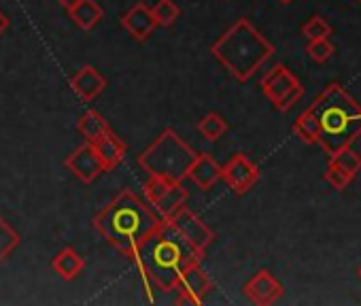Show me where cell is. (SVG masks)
Instances as JSON below:
<instances>
[{
  "instance_id": "2e32d148",
  "label": "cell",
  "mask_w": 361,
  "mask_h": 306,
  "mask_svg": "<svg viewBox=\"0 0 361 306\" xmlns=\"http://www.w3.org/2000/svg\"><path fill=\"white\" fill-rule=\"evenodd\" d=\"M98 156L104 164L106 171H113L115 166H119L126 158V145L113 134V132H106L104 136H100L96 142H94Z\"/></svg>"
},
{
  "instance_id": "d6986e66",
  "label": "cell",
  "mask_w": 361,
  "mask_h": 306,
  "mask_svg": "<svg viewBox=\"0 0 361 306\" xmlns=\"http://www.w3.org/2000/svg\"><path fill=\"white\" fill-rule=\"evenodd\" d=\"M83 266H85V262H83V257L75 251V249H62L56 257H54V262H51V268L64 279V281H73L81 270H83Z\"/></svg>"
},
{
  "instance_id": "4dcf8cb0",
  "label": "cell",
  "mask_w": 361,
  "mask_h": 306,
  "mask_svg": "<svg viewBox=\"0 0 361 306\" xmlns=\"http://www.w3.org/2000/svg\"><path fill=\"white\" fill-rule=\"evenodd\" d=\"M279 3H283V5H289V3H293V0H279Z\"/></svg>"
},
{
  "instance_id": "f546056e",
  "label": "cell",
  "mask_w": 361,
  "mask_h": 306,
  "mask_svg": "<svg viewBox=\"0 0 361 306\" xmlns=\"http://www.w3.org/2000/svg\"><path fill=\"white\" fill-rule=\"evenodd\" d=\"M58 3H60V5H62V7H64L66 11H71V9H73V7H75L77 3H79V0H58Z\"/></svg>"
},
{
  "instance_id": "ac0fdd59",
  "label": "cell",
  "mask_w": 361,
  "mask_h": 306,
  "mask_svg": "<svg viewBox=\"0 0 361 306\" xmlns=\"http://www.w3.org/2000/svg\"><path fill=\"white\" fill-rule=\"evenodd\" d=\"M68 16L81 30H92L98 26V22L102 20L104 13L94 0H79V3L68 11Z\"/></svg>"
},
{
  "instance_id": "9c48e42d",
  "label": "cell",
  "mask_w": 361,
  "mask_h": 306,
  "mask_svg": "<svg viewBox=\"0 0 361 306\" xmlns=\"http://www.w3.org/2000/svg\"><path fill=\"white\" fill-rule=\"evenodd\" d=\"M64 166L79 179V181H83V183H92V181H96L102 173H106V169H104V164H102V160H100V156H98V151H96V147H94V142H83V145H79L71 156L64 160Z\"/></svg>"
},
{
  "instance_id": "83f0119b",
  "label": "cell",
  "mask_w": 361,
  "mask_h": 306,
  "mask_svg": "<svg viewBox=\"0 0 361 306\" xmlns=\"http://www.w3.org/2000/svg\"><path fill=\"white\" fill-rule=\"evenodd\" d=\"M323 179L334 188V190H338V192H342L353 179L340 169V166H336V164H331V162H327V169H325V175H323Z\"/></svg>"
},
{
  "instance_id": "ba28073f",
  "label": "cell",
  "mask_w": 361,
  "mask_h": 306,
  "mask_svg": "<svg viewBox=\"0 0 361 306\" xmlns=\"http://www.w3.org/2000/svg\"><path fill=\"white\" fill-rule=\"evenodd\" d=\"M221 179L236 196H243L259 181V169L245 153H234L226 166H221Z\"/></svg>"
},
{
  "instance_id": "d4e9b609",
  "label": "cell",
  "mask_w": 361,
  "mask_h": 306,
  "mask_svg": "<svg viewBox=\"0 0 361 306\" xmlns=\"http://www.w3.org/2000/svg\"><path fill=\"white\" fill-rule=\"evenodd\" d=\"M306 54H308V58L312 62L323 64L334 56V45H331L329 39H314V41L306 43Z\"/></svg>"
},
{
  "instance_id": "4316f807",
  "label": "cell",
  "mask_w": 361,
  "mask_h": 306,
  "mask_svg": "<svg viewBox=\"0 0 361 306\" xmlns=\"http://www.w3.org/2000/svg\"><path fill=\"white\" fill-rule=\"evenodd\" d=\"M170 183H174V181H168L164 177H149L147 183H145V188H142V194H145L147 204L153 207L161 198V194L170 188Z\"/></svg>"
},
{
  "instance_id": "4fadbf2b",
  "label": "cell",
  "mask_w": 361,
  "mask_h": 306,
  "mask_svg": "<svg viewBox=\"0 0 361 306\" xmlns=\"http://www.w3.org/2000/svg\"><path fill=\"white\" fill-rule=\"evenodd\" d=\"M188 179H192L200 190H213L217 181H221V166L211 153H196V158L188 171Z\"/></svg>"
},
{
  "instance_id": "9a60e30c",
  "label": "cell",
  "mask_w": 361,
  "mask_h": 306,
  "mask_svg": "<svg viewBox=\"0 0 361 306\" xmlns=\"http://www.w3.org/2000/svg\"><path fill=\"white\" fill-rule=\"evenodd\" d=\"M188 190L180 185V183H170V188L161 194V198L153 204V211L157 213V217L161 221L170 219L178 209H183L188 204Z\"/></svg>"
},
{
  "instance_id": "3957f363",
  "label": "cell",
  "mask_w": 361,
  "mask_h": 306,
  "mask_svg": "<svg viewBox=\"0 0 361 306\" xmlns=\"http://www.w3.org/2000/svg\"><path fill=\"white\" fill-rule=\"evenodd\" d=\"M319 121V145L334 156L344 147H353L361 136V104L340 85L329 83L308 106Z\"/></svg>"
},
{
  "instance_id": "30bf717a",
  "label": "cell",
  "mask_w": 361,
  "mask_h": 306,
  "mask_svg": "<svg viewBox=\"0 0 361 306\" xmlns=\"http://www.w3.org/2000/svg\"><path fill=\"white\" fill-rule=\"evenodd\" d=\"M166 221H170L180 234H183L194 247H198L200 251H207L211 245H213V240H215V232L194 213V211H190L188 207H183V209H178L170 219H166Z\"/></svg>"
},
{
  "instance_id": "ffe728a7",
  "label": "cell",
  "mask_w": 361,
  "mask_h": 306,
  "mask_svg": "<svg viewBox=\"0 0 361 306\" xmlns=\"http://www.w3.org/2000/svg\"><path fill=\"white\" fill-rule=\"evenodd\" d=\"M293 134L306 142V145H317L319 140V121L310 109H306L295 121H293Z\"/></svg>"
},
{
  "instance_id": "6da1fadb",
  "label": "cell",
  "mask_w": 361,
  "mask_h": 306,
  "mask_svg": "<svg viewBox=\"0 0 361 306\" xmlns=\"http://www.w3.org/2000/svg\"><path fill=\"white\" fill-rule=\"evenodd\" d=\"M202 257L204 251L194 247L170 221H161L130 259L138 264V270L149 285L168 293L174 291L180 272L190 264L202 262Z\"/></svg>"
},
{
  "instance_id": "8fae6325",
  "label": "cell",
  "mask_w": 361,
  "mask_h": 306,
  "mask_svg": "<svg viewBox=\"0 0 361 306\" xmlns=\"http://www.w3.org/2000/svg\"><path fill=\"white\" fill-rule=\"evenodd\" d=\"M245 295L253 302V304H257V306H270V304H274L281 295H283V285L274 279V274L272 272H268V270H259L257 274H253L251 279H249V283L245 285Z\"/></svg>"
},
{
  "instance_id": "7402d4cb",
  "label": "cell",
  "mask_w": 361,
  "mask_h": 306,
  "mask_svg": "<svg viewBox=\"0 0 361 306\" xmlns=\"http://www.w3.org/2000/svg\"><path fill=\"white\" fill-rule=\"evenodd\" d=\"M198 132H200L207 140L215 142V140H219V138L228 132V123H226V119H224L221 115H217V113H207V115L198 121Z\"/></svg>"
},
{
  "instance_id": "5bb4252c",
  "label": "cell",
  "mask_w": 361,
  "mask_h": 306,
  "mask_svg": "<svg viewBox=\"0 0 361 306\" xmlns=\"http://www.w3.org/2000/svg\"><path fill=\"white\" fill-rule=\"evenodd\" d=\"M104 87H106V79L94 66H83L71 77V90L83 102H92L94 98H98L104 92Z\"/></svg>"
},
{
  "instance_id": "f1b7e54d",
  "label": "cell",
  "mask_w": 361,
  "mask_h": 306,
  "mask_svg": "<svg viewBox=\"0 0 361 306\" xmlns=\"http://www.w3.org/2000/svg\"><path fill=\"white\" fill-rule=\"evenodd\" d=\"M7 28H9V18H7L3 11H0V35H3Z\"/></svg>"
},
{
  "instance_id": "52a82bcc",
  "label": "cell",
  "mask_w": 361,
  "mask_h": 306,
  "mask_svg": "<svg viewBox=\"0 0 361 306\" xmlns=\"http://www.w3.org/2000/svg\"><path fill=\"white\" fill-rule=\"evenodd\" d=\"M213 281L211 276L202 270L200 262L190 264L183 272H180V279L174 287V291H178V300L176 304H190V306H200L202 300L207 298V293L211 291Z\"/></svg>"
},
{
  "instance_id": "603a6c76",
  "label": "cell",
  "mask_w": 361,
  "mask_h": 306,
  "mask_svg": "<svg viewBox=\"0 0 361 306\" xmlns=\"http://www.w3.org/2000/svg\"><path fill=\"white\" fill-rule=\"evenodd\" d=\"M151 13L157 22V26H172L178 20L180 9L176 7L174 0H157L155 7L151 9Z\"/></svg>"
},
{
  "instance_id": "e0dca14e",
  "label": "cell",
  "mask_w": 361,
  "mask_h": 306,
  "mask_svg": "<svg viewBox=\"0 0 361 306\" xmlns=\"http://www.w3.org/2000/svg\"><path fill=\"white\" fill-rule=\"evenodd\" d=\"M77 130H79V134H81L87 142H96L100 136H104L106 132H111V126H109V121H106L98 111L90 109V111H85V113L81 115V119L77 121Z\"/></svg>"
},
{
  "instance_id": "cb8c5ba5",
  "label": "cell",
  "mask_w": 361,
  "mask_h": 306,
  "mask_svg": "<svg viewBox=\"0 0 361 306\" xmlns=\"http://www.w3.org/2000/svg\"><path fill=\"white\" fill-rule=\"evenodd\" d=\"M20 245V234L9 226V221L0 215V259L9 257Z\"/></svg>"
},
{
  "instance_id": "484cf974",
  "label": "cell",
  "mask_w": 361,
  "mask_h": 306,
  "mask_svg": "<svg viewBox=\"0 0 361 306\" xmlns=\"http://www.w3.org/2000/svg\"><path fill=\"white\" fill-rule=\"evenodd\" d=\"M302 35H304L308 41H314V39H329L331 26H329L321 16H312V18L302 26Z\"/></svg>"
},
{
  "instance_id": "44dd1931",
  "label": "cell",
  "mask_w": 361,
  "mask_h": 306,
  "mask_svg": "<svg viewBox=\"0 0 361 306\" xmlns=\"http://www.w3.org/2000/svg\"><path fill=\"white\" fill-rule=\"evenodd\" d=\"M329 162L340 166L350 179L357 177V173L361 171V156L353 149V147H344L340 151H336L334 156H329Z\"/></svg>"
},
{
  "instance_id": "5b68a950",
  "label": "cell",
  "mask_w": 361,
  "mask_h": 306,
  "mask_svg": "<svg viewBox=\"0 0 361 306\" xmlns=\"http://www.w3.org/2000/svg\"><path fill=\"white\" fill-rule=\"evenodd\" d=\"M196 158V151L172 128H166L138 156V166L149 177H164L174 183H183Z\"/></svg>"
},
{
  "instance_id": "277c9868",
  "label": "cell",
  "mask_w": 361,
  "mask_h": 306,
  "mask_svg": "<svg viewBox=\"0 0 361 306\" xmlns=\"http://www.w3.org/2000/svg\"><path fill=\"white\" fill-rule=\"evenodd\" d=\"M213 58L240 83L249 81L274 54V45L245 18L232 24L213 45Z\"/></svg>"
},
{
  "instance_id": "7c38bea8",
  "label": "cell",
  "mask_w": 361,
  "mask_h": 306,
  "mask_svg": "<svg viewBox=\"0 0 361 306\" xmlns=\"http://www.w3.org/2000/svg\"><path fill=\"white\" fill-rule=\"evenodd\" d=\"M121 28L128 30L132 35V39L142 43L153 35V30L157 28V22L151 13V7H147L145 3H136L121 18Z\"/></svg>"
},
{
  "instance_id": "d6a6232c",
  "label": "cell",
  "mask_w": 361,
  "mask_h": 306,
  "mask_svg": "<svg viewBox=\"0 0 361 306\" xmlns=\"http://www.w3.org/2000/svg\"><path fill=\"white\" fill-rule=\"evenodd\" d=\"M357 3H359V5H361V0H357Z\"/></svg>"
},
{
  "instance_id": "1f68e13d",
  "label": "cell",
  "mask_w": 361,
  "mask_h": 306,
  "mask_svg": "<svg viewBox=\"0 0 361 306\" xmlns=\"http://www.w3.org/2000/svg\"><path fill=\"white\" fill-rule=\"evenodd\" d=\"M357 276H359V279H361V266H359V268H357Z\"/></svg>"
},
{
  "instance_id": "8992f818",
  "label": "cell",
  "mask_w": 361,
  "mask_h": 306,
  "mask_svg": "<svg viewBox=\"0 0 361 306\" xmlns=\"http://www.w3.org/2000/svg\"><path fill=\"white\" fill-rule=\"evenodd\" d=\"M262 92L264 96L274 104L276 111L281 113H287L291 111L300 98L304 96V87L302 83L295 79V75L283 66V64H274L264 77H262Z\"/></svg>"
},
{
  "instance_id": "7a4b0ae2",
  "label": "cell",
  "mask_w": 361,
  "mask_h": 306,
  "mask_svg": "<svg viewBox=\"0 0 361 306\" xmlns=\"http://www.w3.org/2000/svg\"><path fill=\"white\" fill-rule=\"evenodd\" d=\"M159 224L161 219L157 213L132 190L119 192L94 217L96 232L126 257H132L134 251L159 228Z\"/></svg>"
}]
</instances>
